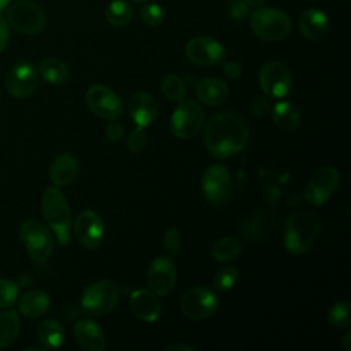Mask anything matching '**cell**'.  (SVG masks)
<instances>
[{
  "instance_id": "1",
  "label": "cell",
  "mask_w": 351,
  "mask_h": 351,
  "mask_svg": "<svg viewBox=\"0 0 351 351\" xmlns=\"http://www.w3.org/2000/svg\"><path fill=\"white\" fill-rule=\"evenodd\" d=\"M247 123L234 112L223 111L210 118L204 126V145L218 159H225L240 152L248 143Z\"/></svg>"
},
{
  "instance_id": "2",
  "label": "cell",
  "mask_w": 351,
  "mask_h": 351,
  "mask_svg": "<svg viewBox=\"0 0 351 351\" xmlns=\"http://www.w3.org/2000/svg\"><path fill=\"white\" fill-rule=\"evenodd\" d=\"M41 210L45 222L55 233L60 245H67L71 240V208L59 186H49L44 191Z\"/></svg>"
},
{
  "instance_id": "3",
  "label": "cell",
  "mask_w": 351,
  "mask_h": 351,
  "mask_svg": "<svg viewBox=\"0 0 351 351\" xmlns=\"http://www.w3.org/2000/svg\"><path fill=\"white\" fill-rule=\"evenodd\" d=\"M318 230L319 222L315 214L310 211L292 213L285 223L284 247L291 255H302L311 247Z\"/></svg>"
},
{
  "instance_id": "4",
  "label": "cell",
  "mask_w": 351,
  "mask_h": 351,
  "mask_svg": "<svg viewBox=\"0 0 351 351\" xmlns=\"http://www.w3.org/2000/svg\"><path fill=\"white\" fill-rule=\"evenodd\" d=\"M250 25L252 32L266 41L284 40L292 27L291 19L284 11L267 7L254 10L250 15Z\"/></svg>"
},
{
  "instance_id": "5",
  "label": "cell",
  "mask_w": 351,
  "mask_h": 351,
  "mask_svg": "<svg viewBox=\"0 0 351 351\" xmlns=\"http://www.w3.org/2000/svg\"><path fill=\"white\" fill-rule=\"evenodd\" d=\"M119 299V288L114 281L99 280L86 287L81 298V308L88 315H104L114 310Z\"/></svg>"
},
{
  "instance_id": "6",
  "label": "cell",
  "mask_w": 351,
  "mask_h": 351,
  "mask_svg": "<svg viewBox=\"0 0 351 351\" xmlns=\"http://www.w3.org/2000/svg\"><path fill=\"white\" fill-rule=\"evenodd\" d=\"M8 23L19 33L34 36L41 33L47 26L44 10L34 1L18 0L7 11Z\"/></svg>"
},
{
  "instance_id": "7",
  "label": "cell",
  "mask_w": 351,
  "mask_h": 351,
  "mask_svg": "<svg viewBox=\"0 0 351 351\" xmlns=\"http://www.w3.org/2000/svg\"><path fill=\"white\" fill-rule=\"evenodd\" d=\"M19 237L36 263L48 261L53 251V237L47 226L37 219H26L19 228Z\"/></svg>"
},
{
  "instance_id": "8",
  "label": "cell",
  "mask_w": 351,
  "mask_h": 351,
  "mask_svg": "<svg viewBox=\"0 0 351 351\" xmlns=\"http://www.w3.org/2000/svg\"><path fill=\"white\" fill-rule=\"evenodd\" d=\"M204 123V110L193 99H181L170 118V130L178 138L195 137Z\"/></svg>"
},
{
  "instance_id": "9",
  "label": "cell",
  "mask_w": 351,
  "mask_h": 351,
  "mask_svg": "<svg viewBox=\"0 0 351 351\" xmlns=\"http://www.w3.org/2000/svg\"><path fill=\"white\" fill-rule=\"evenodd\" d=\"M259 86L267 97L282 99L292 88V75L289 69L277 60L265 63L259 70Z\"/></svg>"
},
{
  "instance_id": "10",
  "label": "cell",
  "mask_w": 351,
  "mask_h": 351,
  "mask_svg": "<svg viewBox=\"0 0 351 351\" xmlns=\"http://www.w3.org/2000/svg\"><path fill=\"white\" fill-rule=\"evenodd\" d=\"M219 300L215 292L206 287H195L186 291L181 300L180 308L191 319L200 321L211 317L218 308Z\"/></svg>"
},
{
  "instance_id": "11",
  "label": "cell",
  "mask_w": 351,
  "mask_h": 351,
  "mask_svg": "<svg viewBox=\"0 0 351 351\" xmlns=\"http://www.w3.org/2000/svg\"><path fill=\"white\" fill-rule=\"evenodd\" d=\"M340 184V174L332 166H324L314 171L304 189V199L313 206H322L336 192Z\"/></svg>"
},
{
  "instance_id": "12",
  "label": "cell",
  "mask_w": 351,
  "mask_h": 351,
  "mask_svg": "<svg viewBox=\"0 0 351 351\" xmlns=\"http://www.w3.org/2000/svg\"><path fill=\"white\" fill-rule=\"evenodd\" d=\"M202 189L206 199L213 204L225 203L232 193V178L223 165H211L202 177Z\"/></svg>"
},
{
  "instance_id": "13",
  "label": "cell",
  "mask_w": 351,
  "mask_h": 351,
  "mask_svg": "<svg viewBox=\"0 0 351 351\" xmlns=\"http://www.w3.org/2000/svg\"><path fill=\"white\" fill-rule=\"evenodd\" d=\"M38 85L37 69L26 60L15 63L5 75V88L15 99H25L30 96Z\"/></svg>"
},
{
  "instance_id": "14",
  "label": "cell",
  "mask_w": 351,
  "mask_h": 351,
  "mask_svg": "<svg viewBox=\"0 0 351 351\" xmlns=\"http://www.w3.org/2000/svg\"><path fill=\"white\" fill-rule=\"evenodd\" d=\"M85 100L90 111L106 121H115L122 114L121 99L104 85H92L86 90Z\"/></svg>"
},
{
  "instance_id": "15",
  "label": "cell",
  "mask_w": 351,
  "mask_h": 351,
  "mask_svg": "<svg viewBox=\"0 0 351 351\" xmlns=\"http://www.w3.org/2000/svg\"><path fill=\"white\" fill-rule=\"evenodd\" d=\"M186 58L199 66H213L223 60L225 49L222 44L207 36H196L185 45Z\"/></svg>"
},
{
  "instance_id": "16",
  "label": "cell",
  "mask_w": 351,
  "mask_h": 351,
  "mask_svg": "<svg viewBox=\"0 0 351 351\" xmlns=\"http://www.w3.org/2000/svg\"><path fill=\"white\" fill-rule=\"evenodd\" d=\"M74 233L80 244L85 248H97L104 237V223L101 217L93 210L81 211L74 222Z\"/></svg>"
},
{
  "instance_id": "17",
  "label": "cell",
  "mask_w": 351,
  "mask_h": 351,
  "mask_svg": "<svg viewBox=\"0 0 351 351\" xmlns=\"http://www.w3.org/2000/svg\"><path fill=\"white\" fill-rule=\"evenodd\" d=\"M147 281L155 295L165 296L170 293L177 281V270L174 262L169 256H159L149 265Z\"/></svg>"
},
{
  "instance_id": "18",
  "label": "cell",
  "mask_w": 351,
  "mask_h": 351,
  "mask_svg": "<svg viewBox=\"0 0 351 351\" xmlns=\"http://www.w3.org/2000/svg\"><path fill=\"white\" fill-rule=\"evenodd\" d=\"M130 310L143 322H155L162 311L160 303L152 291L136 289L130 293Z\"/></svg>"
},
{
  "instance_id": "19",
  "label": "cell",
  "mask_w": 351,
  "mask_h": 351,
  "mask_svg": "<svg viewBox=\"0 0 351 351\" xmlns=\"http://www.w3.org/2000/svg\"><path fill=\"white\" fill-rule=\"evenodd\" d=\"M298 25L300 33L311 41L324 38L329 30V19L326 14L317 8H308L303 11L299 16Z\"/></svg>"
},
{
  "instance_id": "20",
  "label": "cell",
  "mask_w": 351,
  "mask_h": 351,
  "mask_svg": "<svg viewBox=\"0 0 351 351\" xmlns=\"http://www.w3.org/2000/svg\"><path fill=\"white\" fill-rule=\"evenodd\" d=\"M129 114L137 126H149L158 115V104L147 92H137L130 97Z\"/></svg>"
},
{
  "instance_id": "21",
  "label": "cell",
  "mask_w": 351,
  "mask_h": 351,
  "mask_svg": "<svg viewBox=\"0 0 351 351\" xmlns=\"http://www.w3.org/2000/svg\"><path fill=\"white\" fill-rule=\"evenodd\" d=\"M73 335L81 348L86 351H103L106 339L101 328L92 319H81L73 328Z\"/></svg>"
},
{
  "instance_id": "22",
  "label": "cell",
  "mask_w": 351,
  "mask_h": 351,
  "mask_svg": "<svg viewBox=\"0 0 351 351\" xmlns=\"http://www.w3.org/2000/svg\"><path fill=\"white\" fill-rule=\"evenodd\" d=\"M196 96L204 104L219 106L228 100L229 88L225 81L215 77H207L197 82Z\"/></svg>"
},
{
  "instance_id": "23",
  "label": "cell",
  "mask_w": 351,
  "mask_h": 351,
  "mask_svg": "<svg viewBox=\"0 0 351 351\" xmlns=\"http://www.w3.org/2000/svg\"><path fill=\"white\" fill-rule=\"evenodd\" d=\"M78 173L77 159L69 154H60L56 156L49 167V178L55 186H66L71 184Z\"/></svg>"
},
{
  "instance_id": "24",
  "label": "cell",
  "mask_w": 351,
  "mask_h": 351,
  "mask_svg": "<svg viewBox=\"0 0 351 351\" xmlns=\"http://www.w3.org/2000/svg\"><path fill=\"white\" fill-rule=\"evenodd\" d=\"M51 300L47 292L41 289H32L23 293L18 302L19 313L30 319L44 315L49 308Z\"/></svg>"
},
{
  "instance_id": "25",
  "label": "cell",
  "mask_w": 351,
  "mask_h": 351,
  "mask_svg": "<svg viewBox=\"0 0 351 351\" xmlns=\"http://www.w3.org/2000/svg\"><path fill=\"white\" fill-rule=\"evenodd\" d=\"M273 121L278 129L284 132H293L302 122L299 108L289 101H278L273 108Z\"/></svg>"
},
{
  "instance_id": "26",
  "label": "cell",
  "mask_w": 351,
  "mask_h": 351,
  "mask_svg": "<svg viewBox=\"0 0 351 351\" xmlns=\"http://www.w3.org/2000/svg\"><path fill=\"white\" fill-rule=\"evenodd\" d=\"M21 330L19 315L14 310H5L0 313V348L12 344Z\"/></svg>"
},
{
  "instance_id": "27",
  "label": "cell",
  "mask_w": 351,
  "mask_h": 351,
  "mask_svg": "<svg viewBox=\"0 0 351 351\" xmlns=\"http://www.w3.org/2000/svg\"><path fill=\"white\" fill-rule=\"evenodd\" d=\"M38 73L47 82L58 85L67 80L69 66L60 59L45 58L38 64Z\"/></svg>"
},
{
  "instance_id": "28",
  "label": "cell",
  "mask_w": 351,
  "mask_h": 351,
  "mask_svg": "<svg viewBox=\"0 0 351 351\" xmlns=\"http://www.w3.org/2000/svg\"><path fill=\"white\" fill-rule=\"evenodd\" d=\"M37 336L45 348H59L63 343V328L55 319H45L37 329Z\"/></svg>"
},
{
  "instance_id": "29",
  "label": "cell",
  "mask_w": 351,
  "mask_h": 351,
  "mask_svg": "<svg viewBox=\"0 0 351 351\" xmlns=\"http://www.w3.org/2000/svg\"><path fill=\"white\" fill-rule=\"evenodd\" d=\"M106 19L114 27H125L133 18V8L125 0H112L106 8Z\"/></svg>"
},
{
  "instance_id": "30",
  "label": "cell",
  "mask_w": 351,
  "mask_h": 351,
  "mask_svg": "<svg viewBox=\"0 0 351 351\" xmlns=\"http://www.w3.org/2000/svg\"><path fill=\"white\" fill-rule=\"evenodd\" d=\"M241 251V243L234 236H225L217 240L211 248L213 258L218 262H230Z\"/></svg>"
},
{
  "instance_id": "31",
  "label": "cell",
  "mask_w": 351,
  "mask_h": 351,
  "mask_svg": "<svg viewBox=\"0 0 351 351\" xmlns=\"http://www.w3.org/2000/svg\"><path fill=\"white\" fill-rule=\"evenodd\" d=\"M351 304L348 302H337L329 306L326 311L328 321L336 328H348L351 325Z\"/></svg>"
},
{
  "instance_id": "32",
  "label": "cell",
  "mask_w": 351,
  "mask_h": 351,
  "mask_svg": "<svg viewBox=\"0 0 351 351\" xmlns=\"http://www.w3.org/2000/svg\"><path fill=\"white\" fill-rule=\"evenodd\" d=\"M163 95L171 100V101H180L185 96V84L184 81L176 75V74H169L162 80L160 84Z\"/></svg>"
},
{
  "instance_id": "33",
  "label": "cell",
  "mask_w": 351,
  "mask_h": 351,
  "mask_svg": "<svg viewBox=\"0 0 351 351\" xmlns=\"http://www.w3.org/2000/svg\"><path fill=\"white\" fill-rule=\"evenodd\" d=\"M239 277H240V273L237 267L230 265L223 266L217 271L214 277V281H213L214 288L217 291H228L236 285V282L239 281Z\"/></svg>"
},
{
  "instance_id": "34",
  "label": "cell",
  "mask_w": 351,
  "mask_h": 351,
  "mask_svg": "<svg viewBox=\"0 0 351 351\" xmlns=\"http://www.w3.org/2000/svg\"><path fill=\"white\" fill-rule=\"evenodd\" d=\"M19 295V288L16 282L5 278H0V308L12 307Z\"/></svg>"
},
{
  "instance_id": "35",
  "label": "cell",
  "mask_w": 351,
  "mask_h": 351,
  "mask_svg": "<svg viewBox=\"0 0 351 351\" xmlns=\"http://www.w3.org/2000/svg\"><path fill=\"white\" fill-rule=\"evenodd\" d=\"M140 15H141V21L148 25V26H159L163 19H165V11L163 8L156 4V3H148L144 4L143 8L140 10Z\"/></svg>"
},
{
  "instance_id": "36",
  "label": "cell",
  "mask_w": 351,
  "mask_h": 351,
  "mask_svg": "<svg viewBox=\"0 0 351 351\" xmlns=\"http://www.w3.org/2000/svg\"><path fill=\"white\" fill-rule=\"evenodd\" d=\"M147 143V134L144 132V128L137 126L136 129H133L128 137V149L130 154L136 155L138 154L144 145Z\"/></svg>"
},
{
  "instance_id": "37",
  "label": "cell",
  "mask_w": 351,
  "mask_h": 351,
  "mask_svg": "<svg viewBox=\"0 0 351 351\" xmlns=\"http://www.w3.org/2000/svg\"><path fill=\"white\" fill-rule=\"evenodd\" d=\"M163 247L170 255L178 254L181 248V233L177 228H169L163 236Z\"/></svg>"
},
{
  "instance_id": "38",
  "label": "cell",
  "mask_w": 351,
  "mask_h": 351,
  "mask_svg": "<svg viewBox=\"0 0 351 351\" xmlns=\"http://www.w3.org/2000/svg\"><path fill=\"white\" fill-rule=\"evenodd\" d=\"M250 7L244 0H233L229 7V15L232 19H243L248 15Z\"/></svg>"
},
{
  "instance_id": "39",
  "label": "cell",
  "mask_w": 351,
  "mask_h": 351,
  "mask_svg": "<svg viewBox=\"0 0 351 351\" xmlns=\"http://www.w3.org/2000/svg\"><path fill=\"white\" fill-rule=\"evenodd\" d=\"M251 110H252V112H254L256 117H265V115L269 112V110H270V103H269V100H267V96L256 97V99L252 101Z\"/></svg>"
},
{
  "instance_id": "40",
  "label": "cell",
  "mask_w": 351,
  "mask_h": 351,
  "mask_svg": "<svg viewBox=\"0 0 351 351\" xmlns=\"http://www.w3.org/2000/svg\"><path fill=\"white\" fill-rule=\"evenodd\" d=\"M106 137L112 143H118L123 137V128L117 122H110L106 128Z\"/></svg>"
},
{
  "instance_id": "41",
  "label": "cell",
  "mask_w": 351,
  "mask_h": 351,
  "mask_svg": "<svg viewBox=\"0 0 351 351\" xmlns=\"http://www.w3.org/2000/svg\"><path fill=\"white\" fill-rule=\"evenodd\" d=\"M10 40V27L7 21L0 15V52H3Z\"/></svg>"
},
{
  "instance_id": "42",
  "label": "cell",
  "mask_w": 351,
  "mask_h": 351,
  "mask_svg": "<svg viewBox=\"0 0 351 351\" xmlns=\"http://www.w3.org/2000/svg\"><path fill=\"white\" fill-rule=\"evenodd\" d=\"M223 73H225L226 77H229V78H232V80H236V78H239L240 74H241V66H240L237 62H234V60L226 62V63L223 64Z\"/></svg>"
},
{
  "instance_id": "43",
  "label": "cell",
  "mask_w": 351,
  "mask_h": 351,
  "mask_svg": "<svg viewBox=\"0 0 351 351\" xmlns=\"http://www.w3.org/2000/svg\"><path fill=\"white\" fill-rule=\"evenodd\" d=\"M167 351L170 350H182V351H193V347L188 346V344H181V343H176V344H171L169 347H166Z\"/></svg>"
},
{
  "instance_id": "44",
  "label": "cell",
  "mask_w": 351,
  "mask_h": 351,
  "mask_svg": "<svg viewBox=\"0 0 351 351\" xmlns=\"http://www.w3.org/2000/svg\"><path fill=\"white\" fill-rule=\"evenodd\" d=\"M244 1L248 4V7H254V8L262 7L265 3V0H244Z\"/></svg>"
},
{
  "instance_id": "45",
  "label": "cell",
  "mask_w": 351,
  "mask_h": 351,
  "mask_svg": "<svg viewBox=\"0 0 351 351\" xmlns=\"http://www.w3.org/2000/svg\"><path fill=\"white\" fill-rule=\"evenodd\" d=\"M350 339H351V333H350V332H347V333L344 335V337H343V344H344V348H346L347 351H350V350H351Z\"/></svg>"
},
{
  "instance_id": "46",
  "label": "cell",
  "mask_w": 351,
  "mask_h": 351,
  "mask_svg": "<svg viewBox=\"0 0 351 351\" xmlns=\"http://www.w3.org/2000/svg\"><path fill=\"white\" fill-rule=\"evenodd\" d=\"M10 3H11V0H0V11H3Z\"/></svg>"
},
{
  "instance_id": "47",
  "label": "cell",
  "mask_w": 351,
  "mask_h": 351,
  "mask_svg": "<svg viewBox=\"0 0 351 351\" xmlns=\"http://www.w3.org/2000/svg\"><path fill=\"white\" fill-rule=\"evenodd\" d=\"M132 1H134V3H145L147 0H132Z\"/></svg>"
}]
</instances>
